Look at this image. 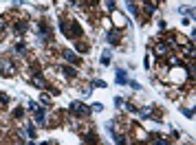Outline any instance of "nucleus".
I'll use <instances>...</instances> for the list:
<instances>
[{
  "instance_id": "obj_1",
  "label": "nucleus",
  "mask_w": 196,
  "mask_h": 145,
  "mask_svg": "<svg viewBox=\"0 0 196 145\" xmlns=\"http://www.w3.org/2000/svg\"><path fill=\"white\" fill-rule=\"evenodd\" d=\"M71 108H73V112H77V114H86V106H82V103H73Z\"/></svg>"
},
{
  "instance_id": "obj_2",
  "label": "nucleus",
  "mask_w": 196,
  "mask_h": 145,
  "mask_svg": "<svg viewBox=\"0 0 196 145\" xmlns=\"http://www.w3.org/2000/svg\"><path fill=\"white\" fill-rule=\"evenodd\" d=\"M115 18H117V24H119V27H124V24H126V20H124V15H121V13H115Z\"/></svg>"
},
{
  "instance_id": "obj_3",
  "label": "nucleus",
  "mask_w": 196,
  "mask_h": 145,
  "mask_svg": "<svg viewBox=\"0 0 196 145\" xmlns=\"http://www.w3.org/2000/svg\"><path fill=\"white\" fill-rule=\"evenodd\" d=\"M62 55H64V57H66V59H68V62H75V55H73V53H71V51H64V53H62Z\"/></svg>"
},
{
  "instance_id": "obj_4",
  "label": "nucleus",
  "mask_w": 196,
  "mask_h": 145,
  "mask_svg": "<svg viewBox=\"0 0 196 145\" xmlns=\"http://www.w3.org/2000/svg\"><path fill=\"white\" fill-rule=\"evenodd\" d=\"M165 51H167V46H165V44H159V46H157V53H159V55H163Z\"/></svg>"
},
{
  "instance_id": "obj_5",
  "label": "nucleus",
  "mask_w": 196,
  "mask_h": 145,
  "mask_svg": "<svg viewBox=\"0 0 196 145\" xmlns=\"http://www.w3.org/2000/svg\"><path fill=\"white\" fill-rule=\"evenodd\" d=\"M108 42H119V33H110L108 35Z\"/></svg>"
}]
</instances>
